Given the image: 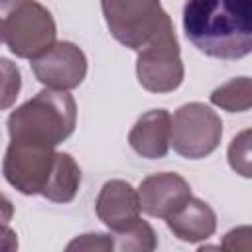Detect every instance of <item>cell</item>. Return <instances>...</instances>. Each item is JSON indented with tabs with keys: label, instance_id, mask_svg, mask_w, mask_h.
Wrapping results in <instances>:
<instances>
[{
	"label": "cell",
	"instance_id": "3957f363",
	"mask_svg": "<svg viewBox=\"0 0 252 252\" xmlns=\"http://www.w3.org/2000/svg\"><path fill=\"white\" fill-rule=\"evenodd\" d=\"M100 8L110 35L132 51L173 32V22L159 0H100Z\"/></svg>",
	"mask_w": 252,
	"mask_h": 252
},
{
	"label": "cell",
	"instance_id": "9a60e30c",
	"mask_svg": "<svg viewBox=\"0 0 252 252\" xmlns=\"http://www.w3.org/2000/svg\"><path fill=\"white\" fill-rule=\"evenodd\" d=\"M110 236H112L114 250H120V252H150L158 246L154 228L142 219H138L126 230L112 232Z\"/></svg>",
	"mask_w": 252,
	"mask_h": 252
},
{
	"label": "cell",
	"instance_id": "5b68a950",
	"mask_svg": "<svg viewBox=\"0 0 252 252\" xmlns=\"http://www.w3.org/2000/svg\"><path fill=\"white\" fill-rule=\"evenodd\" d=\"M222 138L220 116L203 102H187L179 106L171 118L169 146L187 159L211 156Z\"/></svg>",
	"mask_w": 252,
	"mask_h": 252
},
{
	"label": "cell",
	"instance_id": "7a4b0ae2",
	"mask_svg": "<svg viewBox=\"0 0 252 252\" xmlns=\"http://www.w3.org/2000/svg\"><path fill=\"white\" fill-rule=\"evenodd\" d=\"M77 124V104L67 91L43 89L8 116L10 140L59 146Z\"/></svg>",
	"mask_w": 252,
	"mask_h": 252
},
{
	"label": "cell",
	"instance_id": "4fadbf2b",
	"mask_svg": "<svg viewBox=\"0 0 252 252\" xmlns=\"http://www.w3.org/2000/svg\"><path fill=\"white\" fill-rule=\"evenodd\" d=\"M81 187V167L71 154L57 152L51 175L41 195L53 203H71Z\"/></svg>",
	"mask_w": 252,
	"mask_h": 252
},
{
	"label": "cell",
	"instance_id": "7c38bea8",
	"mask_svg": "<svg viewBox=\"0 0 252 252\" xmlns=\"http://www.w3.org/2000/svg\"><path fill=\"white\" fill-rule=\"evenodd\" d=\"M167 228L183 242H203L211 238L217 230V215L215 211L201 199L193 195L165 219Z\"/></svg>",
	"mask_w": 252,
	"mask_h": 252
},
{
	"label": "cell",
	"instance_id": "ffe728a7",
	"mask_svg": "<svg viewBox=\"0 0 252 252\" xmlns=\"http://www.w3.org/2000/svg\"><path fill=\"white\" fill-rule=\"evenodd\" d=\"M16 248H18L16 232L6 222H0V250L2 252H14Z\"/></svg>",
	"mask_w": 252,
	"mask_h": 252
},
{
	"label": "cell",
	"instance_id": "52a82bcc",
	"mask_svg": "<svg viewBox=\"0 0 252 252\" xmlns=\"http://www.w3.org/2000/svg\"><path fill=\"white\" fill-rule=\"evenodd\" d=\"M55 154L51 146L12 140L2 163L6 181L24 195H41L51 175Z\"/></svg>",
	"mask_w": 252,
	"mask_h": 252
},
{
	"label": "cell",
	"instance_id": "277c9868",
	"mask_svg": "<svg viewBox=\"0 0 252 252\" xmlns=\"http://www.w3.org/2000/svg\"><path fill=\"white\" fill-rule=\"evenodd\" d=\"M2 41L20 59H33L55 43L57 28L51 12L37 0H8L0 4Z\"/></svg>",
	"mask_w": 252,
	"mask_h": 252
},
{
	"label": "cell",
	"instance_id": "6da1fadb",
	"mask_svg": "<svg viewBox=\"0 0 252 252\" xmlns=\"http://www.w3.org/2000/svg\"><path fill=\"white\" fill-rule=\"evenodd\" d=\"M183 32L209 57L242 59L252 49V0H185Z\"/></svg>",
	"mask_w": 252,
	"mask_h": 252
},
{
	"label": "cell",
	"instance_id": "d6986e66",
	"mask_svg": "<svg viewBox=\"0 0 252 252\" xmlns=\"http://www.w3.org/2000/svg\"><path fill=\"white\" fill-rule=\"evenodd\" d=\"M250 226H240V228H232L230 232H226L220 248L224 250H250Z\"/></svg>",
	"mask_w": 252,
	"mask_h": 252
},
{
	"label": "cell",
	"instance_id": "2e32d148",
	"mask_svg": "<svg viewBox=\"0 0 252 252\" xmlns=\"http://www.w3.org/2000/svg\"><path fill=\"white\" fill-rule=\"evenodd\" d=\"M22 89V75L14 61L0 57V110L10 108Z\"/></svg>",
	"mask_w": 252,
	"mask_h": 252
},
{
	"label": "cell",
	"instance_id": "8fae6325",
	"mask_svg": "<svg viewBox=\"0 0 252 252\" xmlns=\"http://www.w3.org/2000/svg\"><path fill=\"white\" fill-rule=\"evenodd\" d=\"M171 136V116L163 108H154L144 112L128 134L132 150L146 159L165 158L169 150Z\"/></svg>",
	"mask_w": 252,
	"mask_h": 252
},
{
	"label": "cell",
	"instance_id": "44dd1931",
	"mask_svg": "<svg viewBox=\"0 0 252 252\" xmlns=\"http://www.w3.org/2000/svg\"><path fill=\"white\" fill-rule=\"evenodd\" d=\"M12 217H14V205H12V201L6 195L0 193V222H6L8 224L12 220Z\"/></svg>",
	"mask_w": 252,
	"mask_h": 252
},
{
	"label": "cell",
	"instance_id": "ac0fdd59",
	"mask_svg": "<svg viewBox=\"0 0 252 252\" xmlns=\"http://www.w3.org/2000/svg\"><path fill=\"white\" fill-rule=\"evenodd\" d=\"M67 250H96V252H106L114 250L112 236L102 234V232H91V234H81L73 242L67 244Z\"/></svg>",
	"mask_w": 252,
	"mask_h": 252
},
{
	"label": "cell",
	"instance_id": "ba28073f",
	"mask_svg": "<svg viewBox=\"0 0 252 252\" xmlns=\"http://www.w3.org/2000/svg\"><path fill=\"white\" fill-rule=\"evenodd\" d=\"M35 79L47 89H77L87 75V57L73 41H55L47 51L32 59Z\"/></svg>",
	"mask_w": 252,
	"mask_h": 252
},
{
	"label": "cell",
	"instance_id": "9c48e42d",
	"mask_svg": "<svg viewBox=\"0 0 252 252\" xmlns=\"http://www.w3.org/2000/svg\"><path fill=\"white\" fill-rule=\"evenodd\" d=\"M191 197L189 183L171 171L148 175L138 187L140 211L156 219H167Z\"/></svg>",
	"mask_w": 252,
	"mask_h": 252
},
{
	"label": "cell",
	"instance_id": "8992f818",
	"mask_svg": "<svg viewBox=\"0 0 252 252\" xmlns=\"http://www.w3.org/2000/svg\"><path fill=\"white\" fill-rule=\"evenodd\" d=\"M136 53V75L146 91L161 94L179 89L185 77V69L175 30L167 32Z\"/></svg>",
	"mask_w": 252,
	"mask_h": 252
},
{
	"label": "cell",
	"instance_id": "30bf717a",
	"mask_svg": "<svg viewBox=\"0 0 252 252\" xmlns=\"http://www.w3.org/2000/svg\"><path fill=\"white\" fill-rule=\"evenodd\" d=\"M94 209L96 217L110 228V232L126 230L140 219L138 191L128 181L110 179L102 185Z\"/></svg>",
	"mask_w": 252,
	"mask_h": 252
},
{
	"label": "cell",
	"instance_id": "5bb4252c",
	"mask_svg": "<svg viewBox=\"0 0 252 252\" xmlns=\"http://www.w3.org/2000/svg\"><path fill=\"white\" fill-rule=\"evenodd\" d=\"M211 102L226 112H246L252 106V85L248 77H236L211 93Z\"/></svg>",
	"mask_w": 252,
	"mask_h": 252
},
{
	"label": "cell",
	"instance_id": "7402d4cb",
	"mask_svg": "<svg viewBox=\"0 0 252 252\" xmlns=\"http://www.w3.org/2000/svg\"><path fill=\"white\" fill-rule=\"evenodd\" d=\"M0 43H2V26H0Z\"/></svg>",
	"mask_w": 252,
	"mask_h": 252
},
{
	"label": "cell",
	"instance_id": "e0dca14e",
	"mask_svg": "<svg viewBox=\"0 0 252 252\" xmlns=\"http://www.w3.org/2000/svg\"><path fill=\"white\" fill-rule=\"evenodd\" d=\"M228 163L242 177L252 175V167H250V130H242L238 136L232 138V142L228 146Z\"/></svg>",
	"mask_w": 252,
	"mask_h": 252
},
{
	"label": "cell",
	"instance_id": "603a6c76",
	"mask_svg": "<svg viewBox=\"0 0 252 252\" xmlns=\"http://www.w3.org/2000/svg\"><path fill=\"white\" fill-rule=\"evenodd\" d=\"M4 2H8V0H0V4H4Z\"/></svg>",
	"mask_w": 252,
	"mask_h": 252
}]
</instances>
